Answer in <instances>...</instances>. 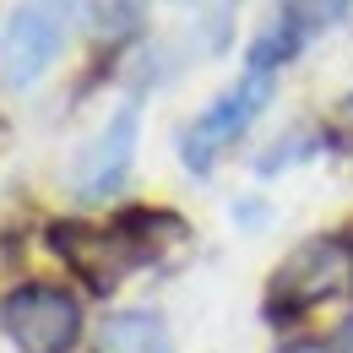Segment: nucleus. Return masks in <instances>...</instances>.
Masks as SVG:
<instances>
[{"label": "nucleus", "instance_id": "nucleus-1", "mask_svg": "<svg viewBox=\"0 0 353 353\" xmlns=\"http://www.w3.org/2000/svg\"><path fill=\"white\" fill-rule=\"evenodd\" d=\"M337 294H353V239L315 234L277 261L272 283H266V315H299Z\"/></svg>", "mask_w": 353, "mask_h": 353}, {"label": "nucleus", "instance_id": "nucleus-2", "mask_svg": "<svg viewBox=\"0 0 353 353\" xmlns=\"http://www.w3.org/2000/svg\"><path fill=\"white\" fill-rule=\"evenodd\" d=\"M65 33H71V0H22L0 33V82L11 92L44 82V71L65 49Z\"/></svg>", "mask_w": 353, "mask_h": 353}, {"label": "nucleus", "instance_id": "nucleus-3", "mask_svg": "<svg viewBox=\"0 0 353 353\" xmlns=\"http://www.w3.org/2000/svg\"><path fill=\"white\" fill-rule=\"evenodd\" d=\"M266 103H272V77H266V71H245L228 92H218V98L179 131V158H185V169L207 174L212 158H218L239 131H250V120L261 114Z\"/></svg>", "mask_w": 353, "mask_h": 353}, {"label": "nucleus", "instance_id": "nucleus-4", "mask_svg": "<svg viewBox=\"0 0 353 353\" xmlns=\"http://www.w3.org/2000/svg\"><path fill=\"white\" fill-rule=\"evenodd\" d=\"M0 321H6L11 343L22 353H65L77 343V332H82L77 299H71L65 288H44V283L17 288V294L6 299V310H0Z\"/></svg>", "mask_w": 353, "mask_h": 353}, {"label": "nucleus", "instance_id": "nucleus-5", "mask_svg": "<svg viewBox=\"0 0 353 353\" xmlns=\"http://www.w3.org/2000/svg\"><path fill=\"white\" fill-rule=\"evenodd\" d=\"M49 245L54 256L71 266L92 294H109L125 283V272L136 266V256L125 250V239L114 228H88V223H54L49 228Z\"/></svg>", "mask_w": 353, "mask_h": 353}, {"label": "nucleus", "instance_id": "nucleus-6", "mask_svg": "<svg viewBox=\"0 0 353 353\" xmlns=\"http://www.w3.org/2000/svg\"><path fill=\"white\" fill-rule=\"evenodd\" d=\"M136 136H141V109H136V103H120V109L109 114V125L82 147L77 169H71V179H77L82 196H109L120 179L131 174Z\"/></svg>", "mask_w": 353, "mask_h": 353}, {"label": "nucleus", "instance_id": "nucleus-7", "mask_svg": "<svg viewBox=\"0 0 353 353\" xmlns=\"http://www.w3.org/2000/svg\"><path fill=\"white\" fill-rule=\"evenodd\" d=\"M114 234L125 239V250L136 256V266L141 261H174L179 250L190 245V223L174 218V212H147V207H131V212H120L114 218Z\"/></svg>", "mask_w": 353, "mask_h": 353}, {"label": "nucleus", "instance_id": "nucleus-8", "mask_svg": "<svg viewBox=\"0 0 353 353\" xmlns=\"http://www.w3.org/2000/svg\"><path fill=\"white\" fill-rule=\"evenodd\" d=\"M98 353H174V337H169L163 315H152V310H120V315L103 321Z\"/></svg>", "mask_w": 353, "mask_h": 353}, {"label": "nucleus", "instance_id": "nucleus-9", "mask_svg": "<svg viewBox=\"0 0 353 353\" xmlns=\"http://www.w3.org/2000/svg\"><path fill=\"white\" fill-rule=\"evenodd\" d=\"M353 0H283V22L299 28V33H315V28H332Z\"/></svg>", "mask_w": 353, "mask_h": 353}, {"label": "nucleus", "instance_id": "nucleus-10", "mask_svg": "<svg viewBox=\"0 0 353 353\" xmlns=\"http://www.w3.org/2000/svg\"><path fill=\"white\" fill-rule=\"evenodd\" d=\"M283 353H326V348H321V343H288Z\"/></svg>", "mask_w": 353, "mask_h": 353}, {"label": "nucleus", "instance_id": "nucleus-11", "mask_svg": "<svg viewBox=\"0 0 353 353\" xmlns=\"http://www.w3.org/2000/svg\"><path fill=\"white\" fill-rule=\"evenodd\" d=\"M343 353H353V321L343 326Z\"/></svg>", "mask_w": 353, "mask_h": 353}]
</instances>
